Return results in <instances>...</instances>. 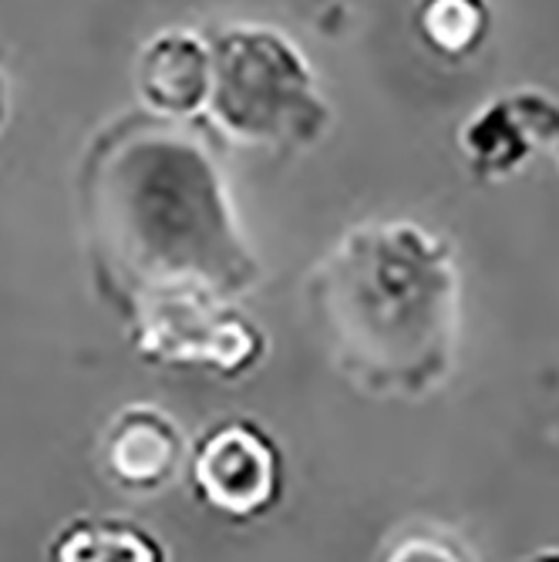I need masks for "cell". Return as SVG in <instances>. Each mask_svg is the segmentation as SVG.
Returning a JSON list of instances; mask_svg holds the SVG:
<instances>
[{
  "mask_svg": "<svg viewBox=\"0 0 559 562\" xmlns=\"http://www.w3.org/2000/svg\"><path fill=\"white\" fill-rule=\"evenodd\" d=\"M210 122L233 142L267 151H308L331 128V105L300 47L267 24H230L210 41Z\"/></svg>",
  "mask_w": 559,
  "mask_h": 562,
  "instance_id": "2",
  "label": "cell"
},
{
  "mask_svg": "<svg viewBox=\"0 0 559 562\" xmlns=\"http://www.w3.org/2000/svg\"><path fill=\"white\" fill-rule=\"evenodd\" d=\"M0 119H4V88H0Z\"/></svg>",
  "mask_w": 559,
  "mask_h": 562,
  "instance_id": "11",
  "label": "cell"
},
{
  "mask_svg": "<svg viewBox=\"0 0 559 562\" xmlns=\"http://www.w3.org/2000/svg\"><path fill=\"white\" fill-rule=\"evenodd\" d=\"M381 562H476V555L455 532L425 522L398 532Z\"/></svg>",
  "mask_w": 559,
  "mask_h": 562,
  "instance_id": "9",
  "label": "cell"
},
{
  "mask_svg": "<svg viewBox=\"0 0 559 562\" xmlns=\"http://www.w3.org/2000/svg\"><path fill=\"white\" fill-rule=\"evenodd\" d=\"M189 485L216 516L257 522L283 502L287 454L257 418L226 415L192 441Z\"/></svg>",
  "mask_w": 559,
  "mask_h": 562,
  "instance_id": "3",
  "label": "cell"
},
{
  "mask_svg": "<svg viewBox=\"0 0 559 562\" xmlns=\"http://www.w3.org/2000/svg\"><path fill=\"white\" fill-rule=\"evenodd\" d=\"M459 145L479 182L513 179L539 156L559 166V101L539 88L495 94L466 119Z\"/></svg>",
  "mask_w": 559,
  "mask_h": 562,
  "instance_id": "4",
  "label": "cell"
},
{
  "mask_svg": "<svg viewBox=\"0 0 559 562\" xmlns=\"http://www.w3.org/2000/svg\"><path fill=\"white\" fill-rule=\"evenodd\" d=\"M105 472L128 492H159L186 462L179 425L152 404H128L101 438Z\"/></svg>",
  "mask_w": 559,
  "mask_h": 562,
  "instance_id": "5",
  "label": "cell"
},
{
  "mask_svg": "<svg viewBox=\"0 0 559 562\" xmlns=\"http://www.w3.org/2000/svg\"><path fill=\"white\" fill-rule=\"evenodd\" d=\"M459 300L455 243L409 220L350 226L303 277L331 364L371 397L422 401L451 378Z\"/></svg>",
  "mask_w": 559,
  "mask_h": 562,
  "instance_id": "1",
  "label": "cell"
},
{
  "mask_svg": "<svg viewBox=\"0 0 559 562\" xmlns=\"http://www.w3.org/2000/svg\"><path fill=\"white\" fill-rule=\"evenodd\" d=\"M47 562H169L166 546L135 519L78 516L47 542Z\"/></svg>",
  "mask_w": 559,
  "mask_h": 562,
  "instance_id": "7",
  "label": "cell"
},
{
  "mask_svg": "<svg viewBox=\"0 0 559 562\" xmlns=\"http://www.w3.org/2000/svg\"><path fill=\"white\" fill-rule=\"evenodd\" d=\"M489 11L479 0H432L418 11V34L435 55L455 61L482 47Z\"/></svg>",
  "mask_w": 559,
  "mask_h": 562,
  "instance_id": "8",
  "label": "cell"
},
{
  "mask_svg": "<svg viewBox=\"0 0 559 562\" xmlns=\"http://www.w3.org/2000/svg\"><path fill=\"white\" fill-rule=\"evenodd\" d=\"M138 94L152 112L189 119L206 112L213 88V50L195 31H163L138 55Z\"/></svg>",
  "mask_w": 559,
  "mask_h": 562,
  "instance_id": "6",
  "label": "cell"
},
{
  "mask_svg": "<svg viewBox=\"0 0 559 562\" xmlns=\"http://www.w3.org/2000/svg\"><path fill=\"white\" fill-rule=\"evenodd\" d=\"M526 562H559V549H543V552L529 555Z\"/></svg>",
  "mask_w": 559,
  "mask_h": 562,
  "instance_id": "10",
  "label": "cell"
}]
</instances>
